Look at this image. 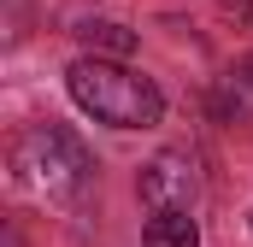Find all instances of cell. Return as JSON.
I'll return each instance as SVG.
<instances>
[{
    "label": "cell",
    "mask_w": 253,
    "mask_h": 247,
    "mask_svg": "<svg viewBox=\"0 0 253 247\" xmlns=\"http://www.w3.org/2000/svg\"><path fill=\"white\" fill-rule=\"evenodd\" d=\"M224 12H230L236 24H253V0H224Z\"/></svg>",
    "instance_id": "obj_7"
},
{
    "label": "cell",
    "mask_w": 253,
    "mask_h": 247,
    "mask_svg": "<svg viewBox=\"0 0 253 247\" xmlns=\"http://www.w3.org/2000/svg\"><path fill=\"white\" fill-rule=\"evenodd\" d=\"M141 200L153 206V212H189L194 200H200V165H194V153H159V159H147L141 165Z\"/></svg>",
    "instance_id": "obj_3"
},
{
    "label": "cell",
    "mask_w": 253,
    "mask_h": 247,
    "mask_svg": "<svg viewBox=\"0 0 253 247\" xmlns=\"http://www.w3.org/2000/svg\"><path fill=\"white\" fill-rule=\"evenodd\" d=\"M77 36H83V47H94V53H106V59H124V53H135V30L112 24V18H88Z\"/></svg>",
    "instance_id": "obj_5"
},
{
    "label": "cell",
    "mask_w": 253,
    "mask_h": 247,
    "mask_svg": "<svg viewBox=\"0 0 253 247\" xmlns=\"http://www.w3.org/2000/svg\"><path fill=\"white\" fill-rule=\"evenodd\" d=\"M147 247H200V230H194L189 212H153L147 218Z\"/></svg>",
    "instance_id": "obj_6"
},
{
    "label": "cell",
    "mask_w": 253,
    "mask_h": 247,
    "mask_svg": "<svg viewBox=\"0 0 253 247\" xmlns=\"http://www.w3.org/2000/svg\"><path fill=\"white\" fill-rule=\"evenodd\" d=\"M212 112L224 124H248L253 118V82H248V71L236 65L230 77H218V88H212Z\"/></svg>",
    "instance_id": "obj_4"
},
{
    "label": "cell",
    "mask_w": 253,
    "mask_h": 247,
    "mask_svg": "<svg viewBox=\"0 0 253 247\" xmlns=\"http://www.w3.org/2000/svg\"><path fill=\"white\" fill-rule=\"evenodd\" d=\"M242 71H248V82H253V53H248V59H242Z\"/></svg>",
    "instance_id": "obj_8"
},
{
    "label": "cell",
    "mask_w": 253,
    "mask_h": 247,
    "mask_svg": "<svg viewBox=\"0 0 253 247\" xmlns=\"http://www.w3.org/2000/svg\"><path fill=\"white\" fill-rule=\"evenodd\" d=\"M18 165L47 188V194H83L88 177H94L83 141H77L71 129H59V124H36V129L18 141Z\"/></svg>",
    "instance_id": "obj_2"
},
{
    "label": "cell",
    "mask_w": 253,
    "mask_h": 247,
    "mask_svg": "<svg viewBox=\"0 0 253 247\" xmlns=\"http://www.w3.org/2000/svg\"><path fill=\"white\" fill-rule=\"evenodd\" d=\"M65 82H71V100H77L88 118L112 124V129H153L159 112H165L159 88H153L141 71H129V65H118V59H100V53L77 59L65 71Z\"/></svg>",
    "instance_id": "obj_1"
}]
</instances>
